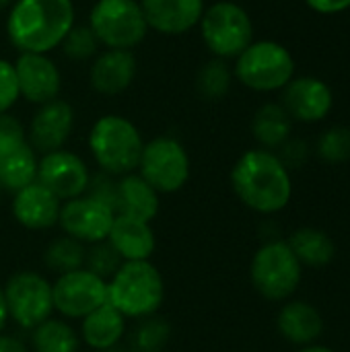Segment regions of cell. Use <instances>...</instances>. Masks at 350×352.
Returning <instances> with one entry per match:
<instances>
[{"mask_svg":"<svg viewBox=\"0 0 350 352\" xmlns=\"http://www.w3.org/2000/svg\"><path fill=\"white\" fill-rule=\"evenodd\" d=\"M231 188L250 210L276 214L285 210L293 196L291 171L274 151H245L231 169Z\"/></svg>","mask_w":350,"mask_h":352,"instance_id":"obj_1","label":"cell"},{"mask_svg":"<svg viewBox=\"0 0 350 352\" xmlns=\"http://www.w3.org/2000/svg\"><path fill=\"white\" fill-rule=\"evenodd\" d=\"M72 27V0H14L6 16L8 41L27 54H50Z\"/></svg>","mask_w":350,"mask_h":352,"instance_id":"obj_2","label":"cell"},{"mask_svg":"<svg viewBox=\"0 0 350 352\" xmlns=\"http://www.w3.org/2000/svg\"><path fill=\"white\" fill-rule=\"evenodd\" d=\"M165 301V280L151 260L124 262L107 280V303L124 318L144 320Z\"/></svg>","mask_w":350,"mask_h":352,"instance_id":"obj_3","label":"cell"},{"mask_svg":"<svg viewBox=\"0 0 350 352\" xmlns=\"http://www.w3.org/2000/svg\"><path fill=\"white\" fill-rule=\"evenodd\" d=\"M140 130L124 116H101L89 132V151L99 169L113 177L134 173L142 155Z\"/></svg>","mask_w":350,"mask_h":352,"instance_id":"obj_4","label":"cell"},{"mask_svg":"<svg viewBox=\"0 0 350 352\" xmlns=\"http://www.w3.org/2000/svg\"><path fill=\"white\" fill-rule=\"evenodd\" d=\"M233 76L256 93H274L295 76V58L278 41H252L235 58Z\"/></svg>","mask_w":350,"mask_h":352,"instance_id":"obj_5","label":"cell"},{"mask_svg":"<svg viewBox=\"0 0 350 352\" xmlns=\"http://www.w3.org/2000/svg\"><path fill=\"white\" fill-rule=\"evenodd\" d=\"M198 27L208 52L221 60L237 58L254 41L252 16L231 0H219L204 8Z\"/></svg>","mask_w":350,"mask_h":352,"instance_id":"obj_6","label":"cell"},{"mask_svg":"<svg viewBox=\"0 0 350 352\" xmlns=\"http://www.w3.org/2000/svg\"><path fill=\"white\" fill-rule=\"evenodd\" d=\"M250 278L254 289L268 301H287L303 278V266L287 241L264 243L252 258Z\"/></svg>","mask_w":350,"mask_h":352,"instance_id":"obj_7","label":"cell"},{"mask_svg":"<svg viewBox=\"0 0 350 352\" xmlns=\"http://www.w3.org/2000/svg\"><path fill=\"white\" fill-rule=\"evenodd\" d=\"M87 25L105 50H132L149 33L138 0H97Z\"/></svg>","mask_w":350,"mask_h":352,"instance_id":"obj_8","label":"cell"},{"mask_svg":"<svg viewBox=\"0 0 350 352\" xmlns=\"http://www.w3.org/2000/svg\"><path fill=\"white\" fill-rule=\"evenodd\" d=\"M138 175L157 194H175L190 179V157L173 136H157L142 146Z\"/></svg>","mask_w":350,"mask_h":352,"instance_id":"obj_9","label":"cell"},{"mask_svg":"<svg viewBox=\"0 0 350 352\" xmlns=\"http://www.w3.org/2000/svg\"><path fill=\"white\" fill-rule=\"evenodd\" d=\"M6 314L21 328L33 330L54 314L52 285L37 272L21 270L2 287Z\"/></svg>","mask_w":350,"mask_h":352,"instance_id":"obj_10","label":"cell"},{"mask_svg":"<svg viewBox=\"0 0 350 352\" xmlns=\"http://www.w3.org/2000/svg\"><path fill=\"white\" fill-rule=\"evenodd\" d=\"M54 311L68 320H83L107 303V280L87 268L58 274L52 285Z\"/></svg>","mask_w":350,"mask_h":352,"instance_id":"obj_11","label":"cell"},{"mask_svg":"<svg viewBox=\"0 0 350 352\" xmlns=\"http://www.w3.org/2000/svg\"><path fill=\"white\" fill-rule=\"evenodd\" d=\"M113 219L116 212L107 204L83 194L62 202L58 225L68 237L85 245H93L107 239Z\"/></svg>","mask_w":350,"mask_h":352,"instance_id":"obj_12","label":"cell"},{"mask_svg":"<svg viewBox=\"0 0 350 352\" xmlns=\"http://www.w3.org/2000/svg\"><path fill=\"white\" fill-rule=\"evenodd\" d=\"M89 179L87 163L66 148L41 155L37 163V182L62 202L83 196L89 188Z\"/></svg>","mask_w":350,"mask_h":352,"instance_id":"obj_13","label":"cell"},{"mask_svg":"<svg viewBox=\"0 0 350 352\" xmlns=\"http://www.w3.org/2000/svg\"><path fill=\"white\" fill-rule=\"evenodd\" d=\"M12 68L17 76L19 97L33 105H43L58 99L62 91V74L47 54L19 52Z\"/></svg>","mask_w":350,"mask_h":352,"instance_id":"obj_14","label":"cell"},{"mask_svg":"<svg viewBox=\"0 0 350 352\" xmlns=\"http://www.w3.org/2000/svg\"><path fill=\"white\" fill-rule=\"evenodd\" d=\"M293 122L316 124L328 118L334 105L332 89L318 76H293L281 89V101Z\"/></svg>","mask_w":350,"mask_h":352,"instance_id":"obj_15","label":"cell"},{"mask_svg":"<svg viewBox=\"0 0 350 352\" xmlns=\"http://www.w3.org/2000/svg\"><path fill=\"white\" fill-rule=\"evenodd\" d=\"M74 128V109L64 99H54L50 103L37 105V111L33 113L27 132L29 146L39 153H54L64 148Z\"/></svg>","mask_w":350,"mask_h":352,"instance_id":"obj_16","label":"cell"},{"mask_svg":"<svg viewBox=\"0 0 350 352\" xmlns=\"http://www.w3.org/2000/svg\"><path fill=\"white\" fill-rule=\"evenodd\" d=\"M149 29L161 35H184L198 27L204 0H138Z\"/></svg>","mask_w":350,"mask_h":352,"instance_id":"obj_17","label":"cell"},{"mask_svg":"<svg viewBox=\"0 0 350 352\" xmlns=\"http://www.w3.org/2000/svg\"><path fill=\"white\" fill-rule=\"evenodd\" d=\"M60 208H62V200L56 198L39 182H33L31 186L14 192L10 204L14 221L31 231H45L56 227Z\"/></svg>","mask_w":350,"mask_h":352,"instance_id":"obj_18","label":"cell"},{"mask_svg":"<svg viewBox=\"0 0 350 352\" xmlns=\"http://www.w3.org/2000/svg\"><path fill=\"white\" fill-rule=\"evenodd\" d=\"M136 76V56L132 50H103L89 68V82L95 93L113 97L124 93Z\"/></svg>","mask_w":350,"mask_h":352,"instance_id":"obj_19","label":"cell"},{"mask_svg":"<svg viewBox=\"0 0 350 352\" xmlns=\"http://www.w3.org/2000/svg\"><path fill=\"white\" fill-rule=\"evenodd\" d=\"M107 241L124 262L151 260L155 245H157L151 223L134 219V217H126V214H116Z\"/></svg>","mask_w":350,"mask_h":352,"instance_id":"obj_20","label":"cell"},{"mask_svg":"<svg viewBox=\"0 0 350 352\" xmlns=\"http://www.w3.org/2000/svg\"><path fill=\"white\" fill-rule=\"evenodd\" d=\"M276 328L281 336L297 346L316 344L324 332L322 314L307 301H289L276 316Z\"/></svg>","mask_w":350,"mask_h":352,"instance_id":"obj_21","label":"cell"},{"mask_svg":"<svg viewBox=\"0 0 350 352\" xmlns=\"http://www.w3.org/2000/svg\"><path fill=\"white\" fill-rule=\"evenodd\" d=\"M126 334V318L113 309L109 303H103L95 311L83 318L80 340L93 351H111L120 344Z\"/></svg>","mask_w":350,"mask_h":352,"instance_id":"obj_22","label":"cell"},{"mask_svg":"<svg viewBox=\"0 0 350 352\" xmlns=\"http://www.w3.org/2000/svg\"><path fill=\"white\" fill-rule=\"evenodd\" d=\"M159 194L138 173L118 177V214L151 223L159 214Z\"/></svg>","mask_w":350,"mask_h":352,"instance_id":"obj_23","label":"cell"},{"mask_svg":"<svg viewBox=\"0 0 350 352\" xmlns=\"http://www.w3.org/2000/svg\"><path fill=\"white\" fill-rule=\"evenodd\" d=\"M293 132V120L281 103H264L252 120V134L260 148L278 151Z\"/></svg>","mask_w":350,"mask_h":352,"instance_id":"obj_24","label":"cell"},{"mask_svg":"<svg viewBox=\"0 0 350 352\" xmlns=\"http://www.w3.org/2000/svg\"><path fill=\"white\" fill-rule=\"evenodd\" d=\"M289 248L297 256L301 266L324 268L336 256V245L328 233L316 227H301L289 237Z\"/></svg>","mask_w":350,"mask_h":352,"instance_id":"obj_25","label":"cell"},{"mask_svg":"<svg viewBox=\"0 0 350 352\" xmlns=\"http://www.w3.org/2000/svg\"><path fill=\"white\" fill-rule=\"evenodd\" d=\"M37 153L23 142L0 155V184L6 192H19L37 182Z\"/></svg>","mask_w":350,"mask_h":352,"instance_id":"obj_26","label":"cell"},{"mask_svg":"<svg viewBox=\"0 0 350 352\" xmlns=\"http://www.w3.org/2000/svg\"><path fill=\"white\" fill-rule=\"evenodd\" d=\"M31 344L35 352H78L80 336L64 320H45L33 328Z\"/></svg>","mask_w":350,"mask_h":352,"instance_id":"obj_27","label":"cell"},{"mask_svg":"<svg viewBox=\"0 0 350 352\" xmlns=\"http://www.w3.org/2000/svg\"><path fill=\"white\" fill-rule=\"evenodd\" d=\"M233 78V68L227 64V60L210 58L196 74V91L206 101H219L231 91Z\"/></svg>","mask_w":350,"mask_h":352,"instance_id":"obj_28","label":"cell"},{"mask_svg":"<svg viewBox=\"0 0 350 352\" xmlns=\"http://www.w3.org/2000/svg\"><path fill=\"white\" fill-rule=\"evenodd\" d=\"M85 258H87V250H85V243L64 235V237H58L54 239L45 254H43V262L47 268H52L54 272L58 274H64V272H72V270H78V268H85Z\"/></svg>","mask_w":350,"mask_h":352,"instance_id":"obj_29","label":"cell"},{"mask_svg":"<svg viewBox=\"0 0 350 352\" xmlns=\"http://www.w3.org/2000/svg\"><path fill=\"white\" fill-rule=\"evenodd\" d=\"M316 153L330 165L350 161V126H332L322 132L316 142Z\"/></svg>","mask_w":350,"mask_h":352,"instance_id":"obj_30","label":"cell"},{"mask_svg":"<svg viewBox=\"0 0 350 352\" xmlns=\"http://www.w3.org/2000/svg\"><path fill=\"white\" fill-rule=\"evenodd\" d=\"M60 47H62L66 58H70L74 62H85V60L97 56L99 41H97V37L89 25H76L74 23V27L68 31V35L64 37Z\"/></svg>","mask_w":350,"mask_h":352,"instance_id":"obj_31","label":"cell"},{"mask_svg":"<svg viewBox=\"0 0 350 352\" xmlns=\"http://www.w3.org/2000/svg\"><path fill=\"white\" fill-rule=\"evenodd\" d=\"M169 340V324L161 318H144V322L136 328L132 344L138 352H159Z\"/></svg>","mask_w":350,"mask_h":352,"instance_id":"obj_32","label":"cell"},{"mask_svg":"<svg viewBox=\"0 0 350 352\" xmlns=\"http://www.w3.org/2000/svg\"><path fill=\"white\" fill-rule=\"evenodd\" d=\"M122 264H124V260L118 256V252L109 245L107 239L101 243H93L85 258V268L91 270L93 274L101 276L103 280H109Z\"/></svg>","mask_w":350,"mask_h":352,"instance_id":"obj_33","label":"cell"},{"mask_svg":"<svg viewBox=\"0 0 350 352\" xmlns=\"http://www.w3.org/2000/svg\"><path fill=\"white\" fill-rule=\"evenodd\" d=\"M87 196L107 204L118 214V179L107 173H97L89 179V188L85 192Z\"/></svg>","mask_w":350,"mask_h":352,"instance_id":"obj_34","label":"cell"},{"mask_svg":"<svg viewBox=\"0 0 350 352\" xmlns=\"http://www.w3.org/2000/svg\"><path fill=\"white\" fill-rule=\"evenodd\" d=\"M23 142H27V132L21 120L10 113H0V155Z\"/></svg>","mask_w":350,"mask_h":352,"instance_id":"obj_35","label":"cell"},{"mask_svg":"<svg viewBox=\"0 0 350 352\" xmlns=\"http://www.w3.org/2000/svg\"><path fill=\"white\" fill-rule=\"evenodd\" d=\"M17 101H19V87H17L12 62L0 58V113H8Z\"/></svg>","mask_w":350,"mask_h":352,"instance_id":"obj_36","label":"cell"},{"mask_svg":"<svg viewBox=\"0 0 350 352\" xmlns=\"http://www.w3.org/2000/svg\"><path fill=\"white\" fill-rule=\"evenodd\" d=\"M278 159L283 161V165L291 171V169H297V167H301L305 161H307V157H309V146H307V142L305 140H301V138H289L281 148H278Z\"/></svg>","mask_w":350,"mask_h":352,"instance_id":"obj_37","label":"cell"},{"mask_svg":"<svg viewBox=\"0 0 350 352\" xmlns=\"http://www.w3.org/2000/svg\"><path fill=\"white\" fill-rule=\"evenodd\" d=\"M305 4L320 14H338L350 8V0H305Z\"/></svg>","mask_w":350,"mask_h":352,"instance_id":"obj_38","label":"cell"},{"mask_svg":"<svg viewBox=\"0 0 350 352\" xmlns=\"http://www.w3.org/2000/svg\"><path fill=\"white\" fill-rule=\"evenodd\" d=\"M0 352H29L23 340L14 336H4L0 334Z\"/></svg>","mask_w":350,"mask_h":352,"instance_id":"obj_39","label":"cell"},{"mask_svg":"<svg viewBox=\"0 0 350 352\" xmlns=\"http://www.w3.org/2000/svg\"><path fill=\"white\" fill-rule=\"evenodd\" d=\"M6 320H8V314H6V303H4V295H2V287H0V334H2Z\"/></svg>","mask_w":350,"mask_h":352,"instance_id":"obj_40","label":"cell"},{"mask_svg":"<svg viewBox=\"0 0 350 352\" xmlns=\"http://www.w3.org/2000/svg\"><path fill=\"white\" fill-rule=\"evenodd\" d=\"M299 352H334L330 346H322V344H309V346H303Z\"/></svg>","mask_w":350,"mask_h":352,"instance_id":"obj_41","label":"cell"},{"mask_svg":"<svg viewBox=\"0 0 350 352\" xmlns=\"http://www.w3.org/2000/svg\"><path fill=\"white\" fill-rule=\"evenodd\" d=\"M12 2H14V0H0V12H4L6 8H10Z\"/></svg>","mask_w":350,"mask_h":352,"instance_id":"obj_42","label":"cell"},{"mask_svg":"<svg viewBox=\"0 0 350 352\" xmlns=\"http://www.w3.org/2000/svg\"><path fill=\"white\" fill-rule=\"evenodd\" d=\"M2 194H4V188H2V184H0V202H2Z\"/></svg>","mask_w":350,"mask_h":352,"instance_id":"obj_43","label":"cell"}]
</instances>
